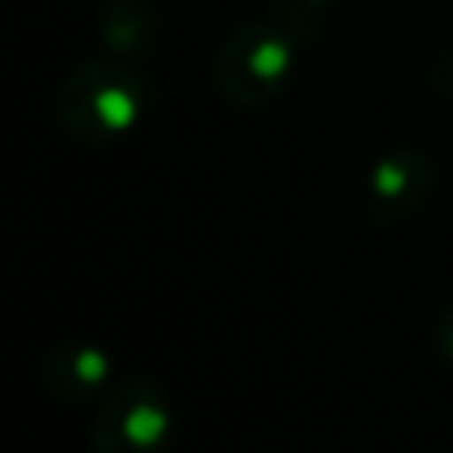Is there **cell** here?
Listing matches in <instances>:
<instances>
[{
  "mask_svg": "<svg viewBox=\"0 0 453 453\" xmlns=\"http://www.w3.org/2000/svg\"><path fill=\"white\" fill-rule=\"evenodd\" d=\"M99 39L117 57H142L156 42V18L145 0H110L99 18Z\"/></svg>",
  "mask_w": 453,
  "mask_h": 453,
  "instance_id": "8992f818",
  "label": "cell"
},
{
  "mask_svg": "<svg viewBox=\"0 0 453 453\" xmlns=\"http://www.w3.org/2000/svg\"><path fill=\"white\" fill-rule=\"evenodd\" d=\"M46 393L67 403H81L88 396H99L113 386V357L99 343L67 340L46 350L39 365Z\"/></svg>",
  "mask_w": 453,
  "mask_h": 453,
  "instance_id": "277c9868",
  "label": "cell"
},
{
  "mask_svg": "<svg viewBox=\"0 0 453 453\" xmlns=\"http://www.w3.org/2000/svg\"><path fill=\"white\" fill-rule=\"evenodd\" d=\"M170 428V396L152 379L131 375L103 393L88 439L96 453H156L166 446Z\"/></svg>",
  "mask_w": 453,
  "mask_h": 453,
  "instance_id": "3957f363",
  "label": "cell"
},
{
  "mask_svg": "<svg viewBox=\"0 0 453 453\" xmlns=\"http://www.w3.org/2000/svg\"><path fill=\"white\" fill-rule=\"evenodd\" d=\"M294 67V32L280 21L234 28L216 57V88L237 106H262L283 92Z\"/></svg>",
  "mask_w": 453,
  "mask_h": 453,
  "instance_id": "7a4b0ae2",
  "label": "cell"
},
{
  "mask_svg": "<svg viewBox=\"0 0 453 453\" xmlns=\"http://www.w3.org/2000/svg\"><path fill=\"white\" fill-rule=\"evenodd\" d=\"M432 184V170L428 159L414 149H396L389 156H382L372 173H368V191L379 205L389 209H414L425 202Z\"/></svg>",
  "mask_w": 453,
  "mask_h": 453,
  "instance_id": "5b68a950",
  "label": "cell"
},
{
  "mask_svg": "<svg viewBox=\"0 0 453 453\" xmlns=\"http://www.w3.org/2000/svg\"><path fill=\"white\" fill-rule=\"evenodd\" d=\"M142 110L145 78L124 57H92L78 64L57 92L60 124L85 145L117 142L142 120Z\"/></svg>",
  "mask_w": 453,
  "mask_h": 453,
  "instance_id": "6da1fadb",
  "label": "cell"
},
{
  "mask_svg": "<svg viewBox=\"0 0 453 453\" xmlns=\"http://www.w3.org/2000/svg\"><path fill=\"white\" fill-rule=\"evenodd\" d=\"M439 350H442V357L453 365V308H446V315H442V322H439Z\"/></svg>",
  "mask_w": 453,
  "mask_h": 453,
  "instance_id": "ba28073f",
  "label": "cell"
},
{
  "mask_svg": "<svg viewBox=\"0 0 453 453\" xmlns=\"http://www.w3.org/2000/svg\"><path fill=\"white\" fill-rule=\"evenodd\" d=\"M333 0H269L276 21L290 32H311Z\"/></svg>",
  "mask_w": 453,
  "mask_h": 453,
  "instance_id": "52a82bcc",
  "label": "cell"
}]
</instances>
